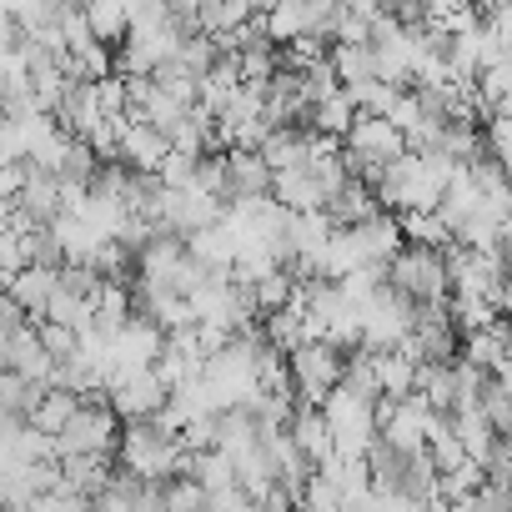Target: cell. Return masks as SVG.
<instances>
[{
    "label": "cell",
    "instance_id": "cell-21",
    "mask_svg": "<svg viewBox=\"0 0 512 512\" xmlns=\"http://www.w3.org/2000/svg\"><path fill=\"white\" fill-rule=\"evenodd\" d=\"M41 342H46V352H51L56 362H66V357L76 352V332H71V327H56V322H41Z\"/></svg>",
    "mask_w": 512,
    "mask_h": 512
},
{
    "label": "cell",
    "instance_id": "cell-5",
    "mask_svg": "<svg viewBox=\"0 0 512 512\" xmlns=\"http://www.w3.org/2000/svg\"><path fill=\"white\" fill-rule=\"evenodd\" d=\"M287 372H292V392H297L307 407H322V402L342 387L347 357L337 352V342H297V347L287 352Z\"/></svg>",
    "mask_w": 512,
    "mask_h": 512
},
{
    "label": "cell",
    "instance_id": "cell-6",
    "mask_svg": "<svg viewBox=\"0 0 512 512\" xmlns=\"http://www.w3.org/2000/svg\"><path fill=\"white\" fill-rule=\"evenodd\" d=\"M121 447V417L111 402H81V412L61 427L56 457H111Z\"/></svg>",
    "mask_w": 512,
    "mask_h": 512
},
{
    "label": "cell",
    "instance_id": "cell-7",
    "mask_svg": "<svg viewBox=\"0 0 512 512\" xmlns=\"http://www.w3.org/2000/svg\"><path fill=\"white\" fill-rule=\"evenodd\" d=\"M166 397H171V387L156 377V367H121V372L106 377V402H111V412L126 417V422L156 417V412L166 407Z\"/></svg>",
    "mask_w": 512,
    "mask_h": 512
},
{
    "label": "cell",
    "instance_id": "cell-14",
    "mask_svg": "<svg viewBox=\"0 0 512 512\" xmlns=\"http://www.w3.org/2000/svg\"><path fill=\"white\" fill-rule=\"evenodd\" d=\"M372 367H377L382 397H412V392H417V362H412V357H407L402 347L372 352Z\"/></svg>",
    "mask_w": 512,
    "mask_h": 512
},
{
    "label": "cell",
    "instance_id": "cell-4",
    "mask_svg": "<svg viewBox=\"0 0 512 512\" xmlns=\"http://www.w3.org/2000/svg\"><path fill=\"white\" fill-rule=\"evenodd\" d=\"M322 417L332 427V452L347 457V462H367V452L377 442V402L357 397L352 387H337L322 402Z\"/></svg>",
    "mask_w": 512,
    "mask_h": 512
},
{
    "label": "cell",
    "instance_id": "cell-18",
    "mask_svg": "<svg viewBox=\"0 0 512 512\" xmlns=\"http://www.w3.org/2000/svg\"><path fill=\"white\" fill-rule=\"evenodd\" d=\"M447 312H452V322H457V332L467 337V332H482V327H497V302L492 297H447Z\"/></svg>",
    "mask_w": 512,
    "mask_h": 512
},
{
    "label": "cell",
    "instance_id": "cell-11",
    "mask_svg": "<svg viewBox=\"0 0 512 512\" xmlns=\"http://www.w3.org/2000/svg\"><path fill=\"white\" fill-rule=\"evenodd\" d=\"M56 367H61V362L46 352L41 332L21 327V332H16V347H11V372L26 377L31 387H56Z\"/></svg>",
    "mask_w": 512,
    "mask_h": 512
},
{
    "label": "cell",
    "instance_id": "cell-22",
    "mask_svg": "<svg viewBox=\"0 0 512 512\" xmlns=\"http://www.w3.org/2000/svg\"><path fill=\"white\" fill-rule=\"evenodd\" d=\"M497 312H502V322H512V277H507L502 292H497Z\"/></svg>",
    "mask_w": 512,
    "mask_h": 512
},
{
    "label": "cell",
    "instance_id": "cell-3",
    "mask_svg": "<svg viewBox=\"0 0 512 512\" xmlns=\"http://www.w3.org/2000/svg\"><path fill=\"white\" fill-rule=\"evenodd\" d=\"M116 452H121V467L136 472L141 482H171L191 462V452L181 447V437H166L156 422H131L121 432V447Z\"/></svg>",
    "mask_w": 512,
    "mask_h": 512
},
{
    "label": "cell",
    "instance_id": "cell-10",
    "mask_svg": "<svg viewBox=\"0 0 512 512\" xmlns=\"http://www.w3.org/2000/svg\"><path fill=\"white\" fill-rule=\"evenodd\" d=\"M166 151H171V141H166L156 126L126 116V126H121V136H116V156L131 161V171H156V166L166 161Z\"/></svg>",
    "mask_w": 512,
    "mask_h": 512
},
{
    "label": "cell",
    "instance_id": "cell-9",
    "mask_svg": "<svg viewBox=\"0 0 512 512\" xmlns=\"http://www.w3.org/2000/svg\"><path fill=\"white\" fill-rule=\"evenodd\" d=\"M272 196V166L262 151H246V146H231L226 151V201L241 206V201H262Z\"/></svg>",
    "mask_w": 512,
    "mask_h": 512
},
{
    "label": "cell",
    "instance_id": "cell-8",
    "mask_svg": "<svg viewBox=\"0 0 512 512\" xmlns=\"http://www.w3.org/2000/svg\"><path fill=\"white\" fill-rule=\"evenodd\" d=\"M402 151H407V141H402V131H397L387 116H357L352 131H347V161H352V171L367 176V181H372L382 166H392Z\"/></svg>",
    "mask_w": 512,
    "mask_h": 512
},
{
    "label": "cell",
    "instance_id": "cell-16",
    "mask_svg": "<svg viewBox=\"0 0 512 512\" xmlns=\"http://www.w3.org/2000/svg\"><path fill=\"white\" fill-rule=\"evenodd\" d=\"M86 21L96 31V41H126L131 36V11H126V0H91L86 6Z\"/></svg>",
    "mask_w": 512,
    "mask_h": 512
},
{
    "label": "cell",
    "instance_id": "cell-2",
    "mask_svg": "<svg viewBox=\"0 0 512 512\" xmlns=\"http://www.w3.org/2000/svg\"><path fill=\"white\" fill-rule=\"evenodd\" d=\"M387 287L402 297V302H412V307H442L447 297H452V277H447V251H437V246H412V241H402V251L387 262Z\"/></svg>",
    "mask_w": 512,
    "mask_h": 512
},
{
    "label": "cell",
    "instance_id": "cell-1",
    "mask_svg": "<svg viewBox=\"0 0 512 512\" xmlns=\"http://www.w3.org/2000/svg\"><path fill=\"white\" fill-rule=\"evenodd\" d=\"M452 161L437 151H402L392 166H382L372 176V191L382 201V211H437L447 181H452Z\"/></svg>",
    "mask_w": 512,
    "mask_h": 512
},
{
    "label": "cell",
    "instance_id": "cell-13",
    "mask_svg": "<svg viewBox=\"0 0 512 512\" xmlns=\"http://www.w3.org/2000/svg\"><path fill=\"white\" fill-rule=\"evenodd\" d=\"M287 432H292V442L302 447V457L317 467V462H327L332 457V427H327V417H322V407H297L292 412V422H287Z\"/></svg>",
    "mask_w": 512,
    "mask_h": 512
},
{
    "label": "cell",
    "instance_id": "cell-17",
    "mask_svg": "<svg viewBox=\"0 0 512 512\" xmlns=\"http://www.w3.org/2000/svg\"><path fill=\"white\" fill-rule=\"evenodd\" d=\"M397 221H402V241H412V246H437V251L452 246V231L442 226L437 211H402Z\"/></svg>",
    "mask_w": 512,
    "mask_h": 512
},
{
    "label": "cell",
    "instance_id": "cell-19",
    "mask_svg": "<svg viewBox=\"0 0 512 512\" xmlns=\"http://www.w3.org/2000/svg\"><path fill=\"white\" fill-rule=\"evenodd\" d=\"M161 507H166V512H206L211 497H206V487H201L191 472H181V477L161 482Z\"/></svg>",
    "mask_w": 512,
    "mask_h": 512
},
{
    "label": "cell",
    "instance_id": "cell-20",
    "mask_svg": "<svg viewBox=\"0 0 512 512\" xmlns=\"http://www.w3.org/2000/svg\"><path fill=\"white\" fill-rule=\"evenodd\" d=\"M447 507H452V512H512V492L482 482L477 492H467V497H457V502H447Z\"/></svg>",
    "mask_w": 512,
    "mask_h": 512
},
{
    "label": "cell",
    "instance_id": "cell-23",
    "mask_svg": "<svg viewBox=\"0 0 512 512\" xmlns=\"http://www.w3.org/2000/svg\"><path fill=\"white\" fill-rule=\"evenodd\" d=\"M0 512H6V492H0Z\"/></svg>",
    "mask_w": 512,
    "mask_h": 512
},
{
    "label": "cell",
    "instance_id": "cell-12",
    "mask_svg": "<svg viewBox=\"0 0 512 512\" xmlns=\"http://www.w3.org/2000/svg\"><path fill=\"white\" fill-rule=\"evenodd\" d=\"M61 287V267H26L6 292L16 297V307L26 312V317H36V322H46V302H51V292Z\"/></svg>",
    "mask_w": 512,
    "mask_h": 512
},
{
    "label": "cell",
    "instance_id": "cell-15",
    "mask_svg": "<svg viewBox=\"0 0 512 512\" xmlns=\"http://www.w3.org/2000/svg\"><path fill=\"white\" fill-rule=\"evenodd\" d=\"M76 412H81V397H76V392H66V387H46L26 422H31L36 432H46V437H61V427H66Z\"/></svg>",
    "mask_w": 512,
    "mask_h": 512
}]
</instances>
